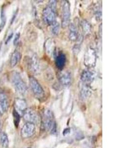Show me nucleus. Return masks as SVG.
<instances>
[{"mask_svg":"<svg viewBox=\"0 0 132 148\" xmlns=\"http://www.w3.org/2000/svg\"><path fill=\"white\" fill-rule=\"evenodd\" d=\"M10 79L16 92L21 95H24L27 92V87L20 74L16 71L13 72L11 75Z\"/></svg>","mask_w":132,"mask_h":148,"instance_id":"f257e3e1","label":"nucleus"},{"mask_svg":"<svg viewBox=\"0 0 132 148\" xmlns=\"http://www.w3.org/2000/svg\"><path fill=\"white\" fill-rule=\"evenodd\" d=\"M56 1H51L43 10V19L50 25H52L56 22Z\"/></svg>","mask_w":132,"mask_h":148,"instance_id":"f03ea898","label":"nucleus"},{"mask_svg":"<svg viewBox=\"0 0 132 148\" xmlns=\"http://www.w3.org/2000/svg\"><path fill=\"white\" fill-rule=\"evenodd\" d=\"M42 125L43 128L45 130L51 131L54 126H56V123L54 121L53 113L50 110L46 109L44 111Z\"/></svg>","mask_w":132,"mask_h":148,"instance_id":"7ed1b4c3","label":"nucleus"},{"mask_svg":"<svg viewBox=\"0 0 132 148\" xmlns=\"http://www.w3.org/2000/svg\"><path fill=\"white\" fill-rule=\"evenodd\" d=\"M29 84L33 93L36 97L41 99L44 96V91L39 82L34 77L29 78Z\"/></svg>","mask_w":132,"mask_h":148,"instance_id":"20e7f679","label":"nucleus"},{"mask_svg":"<svg viewBox=\"0 0 132 148\" xmlns=\"http://www.w3.org/2000/svg\"><path fill=\"white\" fill-rule=\"evenodd\" d=\"M35 125L33 123H26L21 130V135L24 139L30 138L35 133Z\"/></svg>","mask_w":132,"mask_h":148,"instance_id":"39448f33","label":"nucleus"},{"mask_svg":"<svg viewBox=\"0 0 132 148\" xmlns=\"http://www.w3.org/2000/svg\"><path fill=\"white\" fill-rule=\"evenodd\" d=\"M96 62V55L93 49L90 48L87 51L84 58V64L89 67L95 66Z\"/></svg>","mask_w":132,"mask_h":148,"instance_id":"423d86ee","label":"nucleus"},{"mask_svg":"<svg viewBox=\"0 0 132 148\" xmlns=\"http://www.w3.org/2000/svg\"><path fill=\"white\" fill-rule=\"evenodd\" d=\"M70 18V6L67 1H65L63 7V19L62 27L63 28L69 25Z\"/></svg>","mask_w":132,"mask_h":148,"instance_id":"0eeeda50","label":"nucleus"},{"mask_svg":"<svg viewBox=\"0 0 132 148\" xmlns=\"http://www.w3.org/2000/svg\"><path fill=\"white\" fill-rule=\"evenodd\" d=\"M24 119L27 123H37L39 121V116L34 110L27 109L23 114Z\"/></svg>","mask_w":132,"mask_h":148,"instance_id":"6e6552de","label":"nucleus"},{"mask_svg":"<svg viewBox=\"0 0 132 148\" xmlns=\"http://www.w3.org/2000/svg\"><path fill=\"white\" fill-rule=\"evenodd\" d=\"M29 67L31 71L35 75H38L41 71V65L39 58L34 54L31 57L29 61Z\"/></svg>","mask_w":132,"mask_h":148,"instance_id":"1a4fd4ad","label":"nucleus"},{"mask_svg":"<svg viewBox=\"0 0 132 148\" xmlns=\"http://www.w3.org/2000/svg\"><path fill=\"white\" fill-rule=\"evenodd\" d=\"M15 110L19 114H23L26 110L27 109V104L26 101L23 99L17 98L14 102Z\"/></svg>","mask_w":132,"mask_h":148,"instance_id":"9d476101","label":"nucleus"},{"mask_svg":"<svg viewBox=\"0 0 132 148\" xmlns=\"http://www.w3.org/2000/svg\"><path fill=\"white\" fill-rule=\"evenodd\" d=\"M9 102L7 96L3 93H0V114H3L9 109Z\"/></svg>","mask_w":132,"mask_h":148,"instance_id":"9b49d317","label":"nucleus"},{"mask_svg":"<svg viewBox=\"0 0 132 148\" xmlns=\"http://www.w3.org/2000/svg\"><path fill=\"white\" fill-rule=\"evenodd\" d=\"M91 90L89 86L87 84H83L82 85L80 91V97L82 101H86L91 95Z\"/></svg>","mask_w":132,"mask_h":148,"instance_id":"f8f14e48","label":"nucleus"},{"mask_svg":"<svg viewBox=\"0 0 132 148\" xmlns=\"http://www.w3.org/2000/svg\"><path fill=\"white\" fill-rule=\"evenodd\" d=\"M95 77V75L93 72L90 70H84L81 75L82 82L83 84H87L91 83Z\"/></svg>","mask_w":132,"mask_h":148,"instance_id":"ddd939ff","label":"nucleus"},{"mask_svg":"<svg viewBox=\"0 0 132 148\" xmlns=\"http://www.w3.org/2000/svg\"><path fill=\"white\" fill-rule=\"evenodd\" d=\"M59 81L63 86H69L71 82L70 73L67 71H65L61 73L59 76Z\"/></svg>","mask_w":132,"mask_h":148,"instance_id":"4468645a","label":"nucleus"},{"mask_svg":"<svg viewBox=\"0 0 132 148\" xmlns=\"http://www.w3.org/2000/svg\"><path fill=\"white\" fill-rule=\"evenodd\" d=\"M21 54L17 51H15L12 53L10 58V66L12 68H14L17 65L20 60Z\"/></svg>","mask_w":132,"mask_h":148,"instance_id":"2eb2a0df","label":"nucleus"},{"mask_svg":"<svg viewBox=\"0 0 132 148\" xmlns=\"http://www.w3.org/2000/svg\"><path fill=\"white\" fill-rule=\"evenodd\" d=\"M69 38L72 41H75L78 38V31L74 24L71 23L69 26Z\"/></svg>","mask_w":132,"mask_h":148,"instance_id":"dca6fc26","label":"nucleus"},{"mask_svg":"<svg viewBox=\"0 0 132 148\" xmlns=\"http://www.w3.org/2000/svg\"><path fill=\"white\" fill-rule=\"evenodd\" d=\"M54 42L51 39H48L45 43L46 51L48 55L51 56L53 54L54 50Z\"/></svg>","mask_w":132,"mask_h":148,"instance_id":"f3484780","label":"nucleus"},{"mask_svg":"<svg viewBox=\"0 0 132 148\" xmlns=\"http://www.w3.org/2000/svg\"><path fill=\"white\" fill-rule=\"evenodd\" d=\"M0 144L3 148L9 147V138L6 133L4 132H1L0 133Z\"/></svg>","mask_w":132,"mask_h":148,"instance_id":"a211bd4d","label":"nucleus"},{"mask_svg":"<svg viewBox=\"0 0 132 148\" xmlns=\"http://www.w3.org/2000/svg\"><path fill=\"white\" fill-rule=\"evenodd\" d=\"M7 22V18L5 12L2 9L1 12V23H0V32H1L5 27Z\"/></svg>","mask_w":132,"mask_h":148,"instance_id":"6ab92c4d","label":"nucleus"},{"mask_svg":"<svg viewBox=\"0 0 132 148\" xmlns=\"http://www.w3.org/2000/svg\"><path fill=\"white\" fill-rule=\"evenodd\" d=\"M13 117H14V123L16 127H18L21 120V115L15 109L13 111Z\"/></svg>","mask_w":132,"mask_h":148,"instance_id":"aec40b11","label":"nucleus"},{"mask_svg":"<svg viewBox=\"0 0 132 148\" xmlns=\"http://www.w3.org/2000/svg\"><path fill=\"white\" fill-rule=\"evenodd\" d=\"M82 27L83 29V31L85 33L88 34L91 31V25L90 23L86 20H83L82 22Z\"/></svg>","mask_w":132,"mask_h":148,"instance_id":"412c9836","label":"nucleus"},{"mask_svg":"<svg viewBox=\"0 0 132 148\" xmlns=\"http://www.w3.org/2000/svg\"><path fill=\"white\" fill-rule=\"evenodd\" d=\"M51 31L54 35H57L59 31V25L58 23L56 22L51 25Z\"/></svg>","mask_w":132,"mask_h":148,"instance_id":"4be33fe9","label":"nucleus"},{"mask_svg":"<svg viewBox=\"0 0 132 148\" xmlns=\"http://www.w3.org/2000/svg\"><path fill=\"white\" fill-rule=\"evenodd\" d=\"M19 37H20V34H19V33H17L15 35L14 39V45H15L17 43L19 39Z\"/></svg>","mask_w":132,"mask_h":148,"instance_id":"5701e85b","label":"nucleus"},{"mask_svg":"<svg viewBox=\"0 0 132 148\" xmlns=\"http://www.w3.org/2000/svg\"><path fill=\"white\" fill-rule=\"evenodd\" d=\"M12 36H13V33H11V34L9 36V37H8L7 40H6V44H7L10 42V40L12 38Z\"/></svg>","mask_w":132,"mask_h":148,"instance_id":"b1692460","label":"nucleus"},{"mask_svg":"<svg viewBox=\"0 0 132 148\" xmlns=\"http://www.w3.org/2000/svg\"><path fill=\"white\" fill-rule=\"evenodd\" d=\"M70 132V128H66L64 130L63 134L64 135H66L68 134V133H69Z\"/></svg>","mask_w":132,"mask_h":148,"instance_id":"393cba45","label":"nucleus"},{"mask_svg":"<svg viewBox=\"0 0 132 148\" xmlns=\"http://www.w3.org/2000/svg\"><path fill=\"white\" fill-rule=\"evenodd\" d=\"M1 121H0V127H1Z\"/></svg>","mask_w":132,"mask_h":148,"instance_id":"a878e982","label":"nucleus"}]
</instances>
